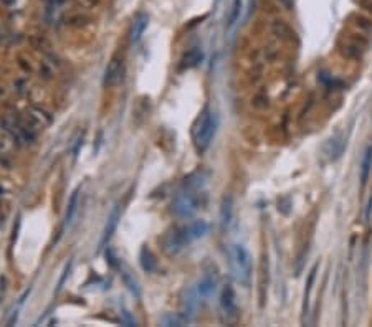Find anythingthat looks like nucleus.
<instances>
[{
	"instance_id": "obj_9",
	"label": "nucleus",
	"mask_w": 372,
	"mask_h": 327,
	"mask_svg": "<svg viewBox=\"0 0 372 327\" xmlns=\"http://www.w3.org/2000/svg\"><path fill=\"white\" fill-rule=\"evenodd\" d=\"M371 169H372V144L368 145V149H366V152L363 155V160H361V184H363V187L368 184Z\"/></svg>"
},
{
	"instance_id": "obj_11",
	"label": "nucleus",
	"mask_w": 372,
	"mask_h": 327,
	"mask_svg": "<svg viewBox=\"0 0 372 327\" xmlns=\"http://www.w3.org/2000/svg\"><path fill=\"white\" fill-rule=\"evenodd\" d=\"M232 214H234V199L227 195L224 202H222V210H220V221L224 226H229L232 221Z\"/></svg>"
},
{
	"instance_id": "obj_7",
	"label": "nucleus",
	"mask_w": 372,
	"mask_h": 327,
	"mask_svg": "<svg viewBox=\"0 0 372 327\" xmlns=\"http://www.w3.org/2000/svg\"><path fill=\"white\" fill-rule=\"evenodd\" d=\"M123 76V65L118 60H113L111 65L106 68V76H105V85L106 86H115L120 83Z\"/></svg>"
},
{
	"instance_id": "obj_17",
	"label": "nucleus",
	"mask_w": 372,
	"mask_h": 327,
	"mask_svg": "<svg viewBox=\"0 0 372 327\" xmlns=\"http://www.w3.org/2000/svg\"><path fill=\"white\" fill-rule=\"evenodd\" d=\"M214 288H215V281L212 278H204L202 281L199 283V286H197V293H199V296H204V298H207L212 291H214Z\"/></svg>"
},
{
	"instance_id": "obj_8",
	"label": "nucleus",
	"mask_w": 372,
	"mask_h": 327,
	"mask_svg": "<svg viewBox=\"0 0 372 327\" xmlns=\"http://www.w3.org/2000/svg\"><path fill=\"white\" fill-rule=\"evenodd\" d=\"M209 230H210L209 223L204 220H197V221H194L192 225H189L185 228V233H187V236H189V241H192V240H197V238L205 236L207 233H209Z\"/></svg>"
},
{
	"instance_id": "obj_4",
	"label": "nucleus",
	"mask_w": 372,
	"mask_h": 327,
	"mask_svg": "<svg viewBox=\"0 0 372 327\" xmlns=\"http://www.w3.org/2000/svg\"><path fill=\"white\" fill-rule=\"evenodd\" d=\"M220 308L224 311V316L229 321H235L237 316H239V306H237L235 291L232 286H229V284H227L220 293Z\"/></svg>"
},
{
	"instance_id": "obj_15",
	"label": "nucleus",
	"mask_w": 372,
	"mask_h": 327,
	"mask_svg": "<svg viewBox=\"0 0 372 327\" xmlns=\"http://www.w3.org/2000/svg\"><path fill=\"white\" fill-rule=\"evenodd\" d=\"M316 269H318V264L311 269V271H309V276H308L306 294H304V309H303V313H304V314H308V309H309V298H311V293H313V288H314V278H316Z\"/></svg>"
},
{
	"instance_id": "obj_10",
	"label": "nucleus",
	"mask_w": 372,
	"mask_h": 327,
	"mask_svg": "<svg viewBox=\"0 0 372 327\" xmlns=\"http://www.w3.org/2000/svg\"><path fill=\"white\" fill-rule=\"evenodd\" d=\"M147 23H149V18H147V15H144V13H139L137 17L134 18L132 30H131V41H137L141 38L144 32H146Z\"/></svg>"
},
{
	"instance_id": "obj_13",
	"label": "nucleus",
	"mask_w": 372,
	"mask_h": 327,
	"mask_svg": "<svg viewBox=\"0 0 372 327\" xmlns=\"http://www.w3.org/2000/svg\"><path fill=\"white\" fill-rule=\"evenodd\" d=\"M141 266L144 271H147V273L156 271V268H157V261L154 259V256L147 248H142V251H141Z\"/></svg>"
},
{
	"instance_id": "obj_3",
	"label": "nucleus",
	"mask_w": 372,
	"mask_h": 327,
	"mask_svg": "<svg viewBox=\"0 0 372 327\" xmlns=\"http://www.w3.org/2000/svg\"><path fill=\"white\" fill-rule=\"evenodd\" d=\"M197 209H199V204L190 190H185L182 194H179L177 199H175L172 204V210L175 212V215H179L182 218H190L197 212Z\"/></svg>"
},
{
	"instance_id": "obj_2",
	"label": "nucleus",
	"mask_w": 372,
	"mask_h": 327,
	"mask_svg": "<svg viewBox=\"0 0 372 327\" xmlns=\"http://www.w3.org/2000/svg\"><path fill=\"white\" fill-rule=\"evenodd\" d=\"M230 266L235 279L240 284H250L251 271H253V259L250 251L244 245H232L230 248Z\"/></svg>"
},
{
	"instance_id": "obj_5",
	"label": "nucleus",
	"mask_w": 372,
	"mask_h": 327,
	"mask_svg": "<svg viewBox=\"0 0 372 327\" xmlns=\"http://www.w3.org/2000/svg\"><path fill=\"white\" fill-rule=\"evenodd\" d=\"M343 150H344V137L339 136V134L328 139V142L324 144V147H323V152L329 160L339 159L341 154H343Z\"/></svg>"
},
{
	"instance_id": "obj_16",
	"label": "nucleus",
	"mask_w": 372,
	"mask_h": 327,
	"mask_svg": "<svg viewBox=\"0 0 372 327\" xmlns=\"http://www.w3.org/2000/svg\"><path fill=\"white\" fill-rule=\"evenodd\" d=\"M123 279H124V284L127 286V289L131 291L136 298H139V296H141V291H139L137 281H136V278H134L132 274L127 271V269H126V271H123Z\"/></svg>"
},
{
	"instance_id": "obj_19",
	"label": "nucleus",
	"mask_w": 372,
	"mask_h": 327,
	"mask_svg": "<svg viewBox=\"0 0 372 327\" xmlns=\"http://www.w3.org/2000/svg\"><path fill=\"white\" fill-rule=\"evenodd\" d=\"M354 20H356V22H354L356 27H359V28H363V30H371L372 28L371 20L363 17V15H354Z\"/></svg>"
},
{
	"instance_id": "obj_1",
	"label": "nucleus",
	"mask_w": 372,
	"mask_h": 327,
	"mask_svg": "<svg viewBox=\"0 0 372 327\" xmlns=\"http://www.w3.org/2000/svg\"><path fill=\"white\" fill-rule=\"evenodd\" d=\"M215 131H217V116L209 108H205L200 112V116L197 117L192 129L194 145L199 154H204L210 147L212 141H214Z\"/></svg>"
},
{
	"instance_id": "obj_18",
	"label": "nucleus",
	"mask_w": 372,
	"mask_h": 327,
	"mask_svg": "<svg viewBox=\"0 0 372 327\" xmlns=\"http://www.w3.org/2000/svg\"><path fill=\"white\" fill-rule=\"evenodd\" d=\"M200 60H202V51L194 48L192 51H189L187 56H185V63L184 65L187 66V68H192V66L197 65Z\"/></svg>"
},
{
	"instance_id": "obj_12",
	"label": "nucleus",
	"mask_w": 372,
	"mask_h": 327,
	"mask_svg": "<svg viewBox=\"0 0 372 327\" xmlns=\"http://www.w3.org/2000/svg\"><path fill=\"white\" fill-rule=\"evenodd\" d=\"M76 210H78V190H75L70 197L68 202V209H66V217H65V225L70 226L75 220Z\"/></svg>"
},
{
	"instance_id": "obj_14",
	"label": "nucleus",
	"mask_w": 372,
	"mask_h": 327,
	"mask_svg": "<svg viewBox=\"0 0 372 327\" xmlns=\"http://www.w3.org/2000/svg\"><path fill=\"white\" fill-rule=\"evenodd\" d=\"M240 12H242V0H232L230 13H229V18H227V28H232L239 22Z\"/></svg>"
},
{
	"instance_id": "obj_6",
	"label": "nucleus",
	"mask_w": 372,
	"mask_h": 327,
	"mask_svg": "<svg viewBox=\"0 0 372 327\" xmlns=\"http://www.w3.org/2000/svg\"><path fill=\"white\" fill-rule=\"evenodd\" d=\"M118 220H120V207L116 205L115 209H113L111 215L108 217L105 231H103V238H101V246H106V243L110 241V238L113 236V233H115L116 226H118Z\"/></svg>"
}]
</instances>
